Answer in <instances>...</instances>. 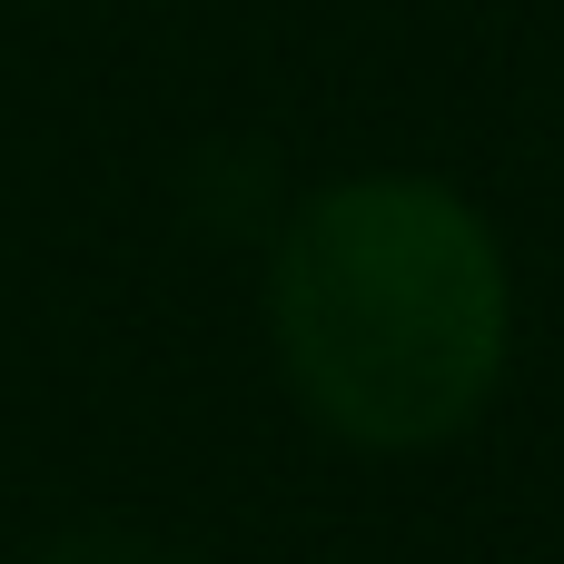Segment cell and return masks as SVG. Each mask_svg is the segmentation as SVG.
Segmentation results:
<instances>
[{"label": "cell", "instance_id": "cell-1", "mask_svg": "<svg viewBox=\"0 0 564 564\" xmlns=\"http://www.w3.org/2000/svg\"><path fill=\"white\" fill-rule=\"evenodd\" d=\"M288 387L347 446L416 456L476 426L506 377L516 288L496 228L436 178L317 188L268 268Z\"/></svg>", "mask_w": 564, "mask_h": 564}, {"label": "cell", "instance_id": "cell-2", "mask_svg": "<svg viewBox=\"0 0 564 564\" xmlns=\"http://www.w3.org/2000/svg\"><path fill=\"white\" fill-rule=\"evenodd\" d=\"M50 564H139L129 545H69V555H50Z\"/></svg>", "mask_w": 564, "mask_h": 564}]
</instances>
